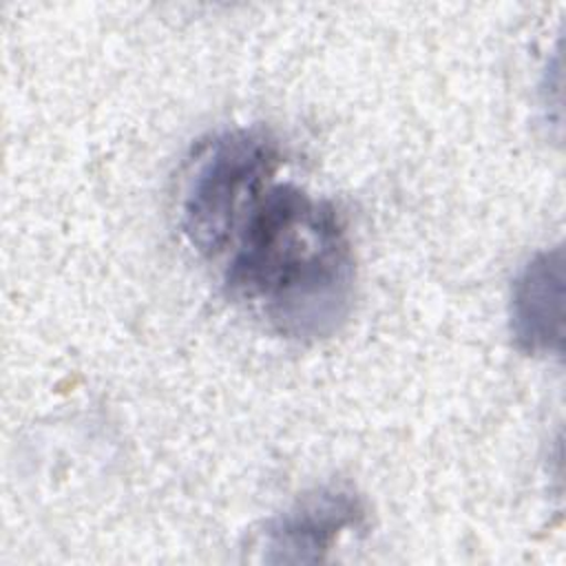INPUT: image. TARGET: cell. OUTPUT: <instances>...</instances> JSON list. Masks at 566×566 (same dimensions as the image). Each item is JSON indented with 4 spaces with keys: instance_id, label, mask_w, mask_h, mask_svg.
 <instances>
[{
    "instance_id": "obj_2",
    "label": "cell",
    "mask_w": 566,
    "mask_h": 566,
    "mask_svg": "<svg viewBox=\"0 0 566 566\" xmlns=\"http://www.w3.org/2000/svg\"><path fill=\"white\" fill-rule=\"evenodd\" d=\"M279 159L276 142L265 130L232 128L217 135L181 201V228L190 245L206 256L226 252L248 208L272 184Z\"/></svg>"
},
{
    "instance_id": "obj_1",
    "label": "cell",
    "mask_w": 566,
    "mask_h": 566,
    "mask_svg": "<svg viewBox=\"0 0 566 566\" xmlns=\"http://www.w3.org/2000/svg\"><path fill=\"white\" fill-rule=\"evenodd\" d=\"M228 252L226 290L279 336L321 340L347 321L356 261L329 201L272 181L243 214Z\"/></svg>"
},
{
    "instance_id": "obj_4",
    "label": "cell",
    "mask_w": 566,
    "mask_h": 566,
    "mask_svg": "<svg viewBox=\"0 0 566 566\" xmlns=\"http://www.w3.org/2000/svg\"><path fill=\"white\" fill-rule=\"evenodd\" d=\"M513 343L528 356L559 354L564 340V250L533 254L515 274L509 301Z\"/></svg>"
},
{
    "instance_id": "obj_3",
    "label": "cell",
    "mask_w": 566,
    "mask_h": 566,
    "mask_svg": "<svg viewBox=\"0 0 566 566\" xmlns=\"http://www.w3.org/2000/svg\"><path fill=\"white\" fill-rule=\"evenodd\" d=\"M367 528L360 493L345 484H323L298 495L263 531V559L270 564H316L347 533Z\"/></svg>"
}]
</instances>
